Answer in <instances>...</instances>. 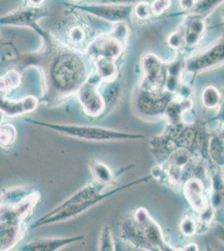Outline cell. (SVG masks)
I'll return each instance as SVG.
<instances>
[{
    "label": "cell",
    "mask_w": 224,
    "mask_h": 251,
    "mask_svg": "<svg viewBox=\"0 0 224 251\" xmlns=\"http://www.w3.org/2000/svg\"><path fill=\"white\" fill-rule=\"evenodd\" d=\"M50 81L57 92L69 94L76 92L88 79L85 61L75 52L64 51L57 54L52 61Z\"/></svg>",
    "instance_id": "cell-1"
},
{
    "label": "cell",
    "mask_w": 224,
    "mask_h": 251,
    "mask_svg": "<svg viewBox=\"0 0 224 251\" xmlns=\"http://www.w3.org/2000/svg\"><path fill=\"white\" fill-rule=\"evenodd\" d=\"M28 123L42 127L50 129L68 137H75L81 140L91 142H111V141H141L144 140L145 135L132 133L127 131H118L94 126L74 125V124H57L25 119Z\"/></svg>",
    "instance_id": "cell-2"
},
{
    "label": "cell",
    "mask_w": 224,
    "mask_h": 251,
    "mask_svg": "<svg viewBox=\"0 0 224 251\" xmlns=\"http://www.w3.org/2000/svg\"><path fill=\"white\" fill-rule=\"evenodd\" d=\"M150 179V176H147V177H142L139 179L134 180L131 181V183H126L125 185L120 186L117 188H114L112 190L107 193H103L100 194L97 197L93 198L91 200H86L82 203H77V204H73V205L68 206L66 208H63L59 212H57L53 215H50L49 217H43L40 220H37L32 226V228H36L39 226H46V225H51L54 223L61 222V221H66V220H71L72 218L76 217L79 214H82L84 212L86 211L89 208H92L93 206L96 205L97 203L102 202L104 200H107L108 198L111 197L114 194H117V193L123 191L126 188H131L133 186L137 185L140 183H148V181Z\"/></svg>",
    "instance_id": "cell-3"
},
{
    "label": "cell",
    "mask_w": 224,
    "mask_h": 251,
    "mask_svg": "<svg viewBox=\"0 0 224 251\" xmlns=\"http://www.w3.org/2000/svg\"><path fill=\"white\" fill-rule=\"evenodd\" d=\"M134 5L127 3H69L68 7L86 13L110 23H122L131 20Z\"/></svg>",
    "instance_id": "cell-4"
},
{
    "label": "cell",
    "mask_w": 224,
    "mask_h": 251,
    "mask_svg": "<svg viewBox=\"0 0 224 251\" xmlns=\"http://www.w3.org/2000/svg\"><path fill=\"white\" fill-rule=\"evenodd\" d=\"M102 80L97 74L91 75L77 91V98L83 110L91 117H98L105 110V100L99 90Z\"/></svg>",
    "instance_id": "cell-5"
},
{
    "label": "cell",
    "mask_w": 224,
    "mask_h": 251,
    "mask_svg": "<svg viewBox=\"0 0 224 251\" xmlns=\"http://www.w3.org/2000/svg\"><path fill=\"white\" fill-rule=\"evenodd\" d=\"M142 72L144 74L141 89L148 92H162L165 83L164 65L156 54L147 53L141 60Z\"/></svg>",
    "instance_id": "cell-6"
},
{
    "label": "cell",
    "mask_w": 224,
    "mask_h": 251,
    "mask_svg": "<svg viewBox=\"0 0 224 251\" xmlns=\"http://www.w3.org/2000/svg\"><path fill=\"white\" fill-rule=\"evenodd\" d=\"M171 92H152L142 90L136 97V106L144 117H157L163 114L168 103L173 100Z\"/></svg>",
    "instance_id": "cell-7"
},
{
    "label": "cell",
    "mask_w": 224,
    "mask_h": 251,
    "mask_svg": "<svg viewBox=\"0 0 224 251\" xmlns=\"http://www.w3.org/2000/svg\"><path fill=\"white\" fill-rule=\"evenodd\" d=\"M124 47L125 45L108 33L99 35L91 40L85 47V53L94 60L100 58L116 60L122 55Z\"/></svg>",
    "instance_id": "cell-8"
},
{
    "label": "cell",
    "mask_w": 224,
    "mask_h": 251,
    "mask_svg": "<svg viewBox=\"0 0 224 251\" xmlns=\"http://www.w3.org/2000/svg\"><path fill=\"white\" fill-rule=\"evenodd\" d=\"M224 63V38L188 60L185 69L188 73H198Z\"/></svg>",
    "instance_id": "cell-9"
},
{
    "label": "cell",
    "mask_w": 224,
    "mask_h": 251,
    "mask_svg": "<svg viewBox=\"0 0 224 251\" xmlns=\"http://www.w3.org/2000/svg\"><path fill=\"white\" fill-rule=\"evenodd\" d=\"M46 16V12L41 7L29 5L1 16L0 25L14 27H31Z\"/></svg>",
    "instance_id": "cell-10"
},
{
    "label": "cell",
    "mask_w": 224,
    "mask_h": 251,
    "mask_svg": "<svg viewBox=\"0 0 224 251\" xmlns=\"http://www.w3.org/2000/svg\"><path fill=\"white\" fill-rule=\"evenodd\" d=\"M134 219L142 226L148 242L150 244L152 251H165L168 250L163 240V234L160 226L156 221L152 220L150 214L145 208H140L136 209L134 214Z\"/></svg>",
    "instance_id": "cell-11"
},
{
    "label": "cell",
    "mask_w": 224,
    "mask_h": 251,
    "mask_svg": "<svg viewBox=\"0 0 224 251\" xmlns=\"http://www.w3.org/2000/svg\"><path fill=\"white\" fill-rule=\"evenodd\" d=\"M23 221L1 213V251H9L23 238Z\"/></svg>",
    "instance_id": "cell-12"
},
{
    "label": "cell",
    "mask_w": 224,
    "mask_h": 251,
    "mask_svg": "<svg viewBox=\"0 0 224 251\" xmlns=\"http://www.w3.org/2000/svg\"><path fill=\"white\" fill-rule=\"evenodd\" d=\"M106 186L107 185L99 183V182L85 186L79 189L78 191L75 192V194H72L67 200L60 203V205L57 206L56 208H54V209H52L51 211L49 212L48 214H46L44 217H49L50 215H53L57 212L60 211L63 208H66L68 206L82 203L84 201L97 197L100 194H103V191L105 190Z\"/></svg>",
    "instance_id": "cell-13"
},
{
    "label": "cell",
    "mask_w": 224,
    "mask_h": 251,
    "mask_svg": "<svg viewBox=\"0 0 224 251\" xmlns=\"http://www.w3.org/2000/svg\"><path fill=\"white\" fill-rule=\"evenodd\" d=\"M84 240L83 235L65 238H44L33 240L26 244L20 251H54L74 243L80 242Z\"/></svg>",
    "instance_id": "cell-14"
},
{
    "label": "cell",
    "mask_w": 224,
    "mask_h": 251,
    "mask_svg": "<svg viewBox=\"0 0 224 251\" xmlns=\"http://www.w3.org/2000/svg\"><path fill=\"white\" fill-rule=\"evenodd\" d=\"M38 99L34 96H28L20 100L1 98V112L7 117H18L32 112L37 108Z\"/></svg>",
    "instance_id": "cell-15"
},
{
    "label": "cell",
    "mask_w": 224,
    "mask_h": 251,
    "mask_svg": "<svg viewBox=\"0 0 224 251\" xmlns=\"http://www.w3.org/2000/svg\"><path fill=\"white\" fill-rule=\"evenodd\" d=\"M122 238L137 248L152 251V248L148 242L142 226L135 219L125 220L122 224Z\"/></svg>",
    "instance_id": "cell-16"
},
{
    "label": "cell",
    "mask_w": 224,
    "mask_h": 251,
    "mask_svg": "<svg viewBox=\"0 0 224 251\" xmlns=\"http://www.w3.org/2000/svg\"><path fill=\"white\" fill-rule=\"evenodd\" d=\"M40 198V195L38 192L33 191L27 197L14 206L1 205V211L5 212L11 215L12 217L23 221L31 214L34 207L39 202Z\"/></svg>",
    "instance_id": "cell-17"
},
{
    "label": "cell",
    "mask_w": 224,
    "mask_h": 251,
    "mask_svg": "<svg viewBox=\"0 0 224 251\" xmlns=\"http://www.w3.org/2000/svg\"><path fill=\"white\" fill-rule=\"evenodd\" d=\"M185 196L197 211L201 212L207 208L203 197V184L199 179H190L184 186Z\"/></svg>",
    "instance_id": "cell-18"
},
{
    "label": "cell",
    "mask_w": 224,
    "mask_h": 251,
    "mask_svg": "<svg viewBox=\"0 0 224 251\" xmlns=\"http://www.w3.org/2000/svg\"><path fill=\"white\" fill-rule=\"evenodd\" d=\"M205 24L200 17L194 16L187 22L184 28V44L188 47H194L200 42L204 34Z\"/></svg>",
    "instance_id": "cell-19"
},
{
    "label": "cell",
    "mask_w": 224,
    "mask_h": 251,
    "mask_svg": "<svg viewBox=\"0 0 224 251\" xmlns=\"http://www.w3.org/2000/svg\"><path fill=\"white\" fill-rule=\"evenodd\" d=\"M95 66L96 74L104 82L112 81L117 79V66L116 60L107 58H100L96 60Z\"/></svg>",
    "instance_id": "cell-20"
},
{
    "label": "cell",
    "mask_w": 224,
    "mask_h": 251,
    "mask_svg": "<svg viewBox=\"0 0 224 251\" xmlns=\"http://www.w3.org/2000/svg\"><path fill=\"white\" fill-rule=\"evenodd\" d=\"M185 63L182 60H174L168 66V79L165 83L166 89L171 93H175L178 88V82L182 71L185 68Z\"/></svg>",
    "instance_id": "cell-21"
},
{
    "label": "cell",
    "mask_w": 224,
    "mask_h": 251,
    "mask_svg": "<svg viewBox=\"0 0 224 251\" xmlns=\"http://www.w3.org/2000/svg\"><path fill=\"white\" fill-rule=\"evenodd\" d=\"M31 193L25 187H14L9 189H3V191L1 192V205L14 206Z\"/></svg>",
    "instance_id": "cell-22"
},
{
    "label": "cell",
    "mask_w": 224,
    "mask_h": 251,
    "mask_svg": "<svg viewBox=\"0 0 224 251\" xmlns=\"http://www.w3.org/2000/svg\"><path fill=\"white\" fill-rule=\"evenodd\" d=\"M90 166H91V173L97 182L108 185L113 181V173L107 165H105V163L96 160L92 162Z\"/></svg>",
    "instance_id": "cell-23"
},
{
    "label": "cell",
    "mask_w": 224,
    "mask_h": 251,
    "mask_svg": "<svg viewBox=\"0 0 224 251\" xmlns=\"http://www.w3.org/2000/svg\"><path fill=\"white\" fill-rule=\"evenodd\" d=\"M105 86L100 92L103 99L105 100V109L111 108L116 104L121 93V86L117 81V79L105 82Z\"/></svg>",
    "instance_id": "cell-24"
},
{
    "label": "cell",
    "mask_w": 224,
    "mask_h": 251,
    "mask_svg": "<svg viewBox=\"0 0 224 251\" xmlns=\"http://www.w3.org/2000/svg\"><path fill=\"white\" fill-rule=\"evenodd\" d=\"M224 2V0H197L195 5L189 12L193 16L203 19Z\"/></svg>",
    "instance_id": "cell-25"
},
{
    "label": "cell",
    "mask_w": 224,
    "mask_h": 251,
    "mask_svg": "<svg viewBox=\"0 0 224 251\" xmlns=\"http://www.w3.org/2000/svg\"><path fill=\"white\" fill-rule=\"evenodd\" d=\"M1 92H10L18 88L22 83V75L15 70H9L0 79Z\"/></svg>",
    "instance_id": "cell-26"
},
{
    "label": "cell",
    "mask_w": 224,
    "mask_h": 251,
    "mask_svg": "<svg viewBox=\"0 0 224 251\" xmlns=\"http://www.w3.org/2000/svg\"><path fill=\"white\" fill-rule=\"evenodd\" d=\"M201 101L205 107L208 109L215 108L220 106L222 96L218 89L214 86H207L201 94Z\"/></svg>",
    "instance_id": "cell-27"
},
{
    "label": "cell",
    "mask_w": 224,
    "mask_h": 251,
    "mask_svg": "<svg viewBox=\"0 0 224 251\" xmlns=\"http://www.w3.org/2000/svg\"><path fill=\"white\" fill-rule=\"evenodd\" d=\"M0 133V143L3 148H8L11 146L16 140L17 131L16 128L11 124H4L2 126Z\"/></svg>",
    "instance_id": "cell-28"
},
{
    "label": "cell",
    "mask_w": 224,
    "mask_h": 251,
    "mask_svg": "<svg viewBox=\"0 0 224 251\" xmlns=\"http://www.w3.org/2000/svg\"><path fill=\"white\" fill-rule=\"evenodd\" d=\"M115 243H114L113 236L111 234L110 226L105 225L101 229V234L100 236L99 251H113L115 249Z\"/></svg>",
    "instance_id": "cell-29"
},
{
    "label": "cell",
    "mask_w": 224,
    "mask_h": 251,
    "mask_svg": "<svg viewBox=\"0 0 224 251\" xmlns=\"http://www.w3.org/2000/svg\"><path fill=\"white\" fill-rule=\"evenodd\" d=\"M86 39V32L81 25H73L68 30V40L72 45L78 46L82 45Z\"/></svg>",
    "instance_id": "cell-30"
},
{
    "label": "cell",
    "mask_w": 224,
    "mask_h": 251,
    "mask_svg": "<svg viewBox=\"0 0 224 251\" xmlns=\"http://www.w3.org/2000/svg\"><path fill=\"white\" fill-rule=\"evenodd\" d=\"M133 14L139 20H148L152 15L150 3L147 0H141L134 5Z\"/></svg>",
    "instance_id": "cell-31"
},
{
    "label": "cell",
    "mask_w": 224,
    "mask_h": 251,
    "mask_svg": "<svg viewBox=\"0 0 224 251\" xmlns=\"http://www.w3.org/2000/svg\"><path fill=\"white\" fill-rule=\"evenodd\" d=\"M224 142L220 138L213 137L211 140L210 152L215 162L223 165L224 163V149L223 148Z\"/></svg>",
    "instance_id": "cell-32"
},
{
    "label": "cell",
    "mask_w": 224,
    "mask_h": 251,
    "mask_svg": "<svg viewBox=\"0 0 224 251\" xmlns=\"http://www.w3.org/2000/svg\"><path fill=\"white\" fill-rule=\"evenodd\" d=\"M189 160H190V155L186 149H177L171 155L169 163L171 165L175 166L181 169L189 162Z\"/></svg>",
    "instance_id": "cell-33"
},
{
    "label": "cell",
    "mask_w": 224,
    "mask_h": 251,
    "mask_svg": "<svg viewBox=\"0 0 224 251\" xmlns=\"http://www.w3.org/2000/svg\"><path fill=\"white\" fill-rule=\"evenodd\" d=\"M109 34L112 37L121 41L123 45H125L129 36V29L125 22L115 24L113 29H111V32H109Z\"/></svg>",
    "instance_id": "cell-34"
},
{
    "label": "cell",
    "mask_w": 224,
    "mask_h": 251,
    "mask_svg": "<svg viewBox=\"0 0 224 251\" xmlns=\"http://www.w3.org/2000/svg\"><path fill=\"white\" fill-rule=\"evenodd\" d=\"M172 0H152L150 2L151 13L155 16L164 14L170 8Z\"/></svg>",
    "instance_id": "cell-35"
},
{
    "label": "cell",
    "mask_w": 224,
    "mask_h": 251,
    "mask_svg": "<svg viewBox=\"0 0 224 251\" xmlns=\"http://www.w3.org/2000/svg\"><path fill=\"white\" fill-rule=\"evenodd\" d=\"M168 44L170 48L174 50L182 48L184 44V29L172 33L168 36Z\"/></svg>",
    "instance_id": "cell-36"
},
{
    "label": "cell",
    "mask_w": 224,
    "mask_h": 251,
    "mask_svg": "<svg viewBox=\"0 0 224 251\" xmlns=\"http://www.w3.org/2000/svg\"><path fill=\"white\" fill-rule=\"evenodd\" d=\"M180 229L182 234L186 236H193V234H196V223L191 218H184L180 224Z\"/></svg>",
    "instance_id": "cell-37"
},
{
    "label": "cell",
    "mask_w": 224,
    "mask_h": 251,
    "mask_svg": "<svg viewBox=\"0 0 224 251\" xmlns=\"http://www.w3.org/2000/svg\"><path fill=\"white\" fill-rule=\"evenodd\" d=\"M197 0H179V6L185 11H191L196 3Z\"/></svg>",
    "instance_id": "cell-38"
},
{
    "label": "cell",
    "mask_w": 224,
    "mask_h": 251,
    "mask_svg": "<svg viewBox=\"0 0 224 251\" xmlns=\"http://www.w3.org/2000/svg\"><path fill=\"white\" fill-rule=\"evenodd\" d=\"M214 234L215 236L220 242L224 245V227L219 224H217L214 228Z\"/></svg>",
    "instance_id": "cell-39"
},
{
    "label": "cell",
    "mask_w": 224,
    "mask_h": 251,
    "mask_svg": "<svg viewBox=\"0 0 224 251\" xmlns=\"http://www.w3.org/2000/svg\"><path fill=\"white\" fill-rule=\"evenodd\" d=\"M141 0H100V3H127V4H136Z\"/></svg>",
    "instance_id": "cell-40"
},
{
    "label": "cell",
    "mask_w": 224,
    "mask_h": 251,
    "mask_svg": "<svg viewBox=\"0 0 224 251\" xmlns=\"http://www.w3.org/2000/svg\"><path fill=\"white\" fill-rule=\"evenodd\" d=\"M219 117L221 118V121L224 124V97H222L221 104H220V111H219Z\"/></svg>",
    "instance_id": "cell-41"
},
{
    "label": "cell",
    "mask_w": 224,
    "mask_h": 251,
    "mask_svg": "<svg viewBox=\"0 0 224 251\" xmlns=\"http://www.w3.org/2000/svg\"><path fill=\"white\" fill-rule=\"evenodd\" d=\"M44 1L45 0H27L29 5L34 6V7H41Z\"/></svg>",
    "instance_id": "cell-42"
},
{
    "label": "cell",
    "mask_w": 224,
    "mask_h": 251,
    "mask_svg": "<svg viewBox=\"0 0 224 251\" xmlns=\"http://www.w3.org/2000/svg\"><path fill=\"white\" fill-rule=\"evenodd\" d=\"M185 250H186V251H188V250H193V251H196V250H198V249H197V246L196 245H194V244H190V245H189V246H186V247H185Z\"/></svg>",
    "instance_id": "cell-43"
},
{
    "label": "cell",
    "mask_w": 224,
    "mask_h": 251,
    "mask_svg": "<svg viewBox=\"0 0 224 251\" xmlns=\"http://www.w3.org/2000/svg\"><path fill=\"white\" fill-rule=\"evenodd\" d=\"M223 142L224 143V128L221 132V138H220Z\"/></svg>",
    "instance_id": "cell-44"
},
{
    "label": "cell",
    "mask_w": 224,
    "mask_h": 251,
    "mask_svg": "<svg viewBox=\"0 0 224 251\" xmlns=\"http://www.w3.org/2000/svg\"><path fill=\"white\" fill-rule=\"evenodd\" d=\"M72 1H74V2H79V1H82V0H72Z\"/></svg>",
    "instance_id": "cell-45"
},
{
    "label": "cell",
    "mask_w": 224,
    "mask_h": 251,
    "mask_svg": "<svg viewBox=\"0 0 224 251\" xmlns=\"http://www.w3.org/2000/svg\"><path fill=\"white\" fill-rule=\"evenodd\" d=\"M223 18H224V13H223Z\"/></svg>",
    "instance_id": "cell-46"
},
{
    "label": "cell",
    "mask_w": 224,
    "mask_h": 251,
    "mask_svg": "<svg viewBox=\"0 0 224 251\" xmlns=\"http://www.w3.org/2000/svg\"><path fill=\"white\" fill-rule=\"evenodd\" d=\"M147 1H149V2H150V1H152V0H147Z\"/></svg>",
    "instance_id": "cell-47"
}]
</instances>
